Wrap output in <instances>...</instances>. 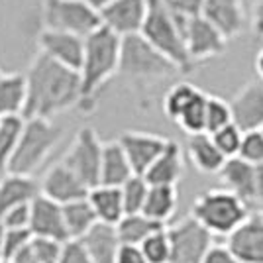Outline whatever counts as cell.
<instances>
[{
    "mask_svg": "<svg viewBox=\"0 0 263 263\" xmlns=\"http://www.w3.org/2000/svg\"><path fill=\"white\" fill-rule=\"evenodd\" d=\"M28 100L24 118H49L61 116L79 108L83 102V83L77 69L63 65L49 55L37 53L28 65Z\"/></svg>",
    "mask_w": 263,
    "mask_h": 263,
    "instance_id": "cell-1",
    "label": "cell"
},
{
    "mask_svg": "<svg viewBox=\"0 0 263 263\" xmlns=\"http://www.w3.org/2000/svg\"><path fill=\"white\" fill-rule=\"evenodd\" d=\"M4 240H6V226L0 220V259H4Z\"/></svg>",
    "mask_w": 263,
    "mask_h": 263,
    "instance_id": "cell-49",
    "label": "cell"
},
{
    "mask_svg": "<svg viewBox=\"0 0 263 263\" xmlns=\"http://www.w3.org/2000/svg\"><path fill=\"white\" fill-rule=\"evenodd\" d=\"M191 216L195 218L212 234V236H230L250 214V204L234 195L232 191L220 186L200 193L193 206Z\"/></svg>",
    "mask_w": 263,
    "mask_h": 263,
    "instance_id": "cell-6",
    "label": "cell"
},
{
    "mask_svg": "<svg viewBox=\"0 0 263 263\" xmlns=\"http://www.w3.org/2000/svg\"><path fill=\"white\" fill-rule=\"evenodd\" d=\"M57 263H95L92 257L88 255L87 248L83 246L81 240H67L61 248V255Z\"/></svg>",
    "mask_w": 263,
    "mask_h": 263,
    "instance_id": "cell-42",
    "label": "cell"
},
{
    "mask_svg": "<svg viewBox=\"0 0 263 263\" xmlns=\"http://www.w3.org/2000/svg\"><path fill=\"white\" fill-rule=\"evenodd\" d=\"M214 143L218 145V149L224 154V157H234V155L240 154V147H241V140H243V130L240 126H236L234 122L220 128V130L212 132L210 134Z\"/></svg>",
    "mask_w": 263,
    "mask_h": 263,
    "instance_id": "cell-35",
    "label": "cell"
},
{
    "mask_svg": "<svg viewBox=\"0 0 263 263\" xmlns=\"http://www.w3.org/2000/svg\"><path fill=\"white\" fill-rule=\"evenodd\" d=\"M161 2L169 8V12L175 16L177 20L185 26L186 20L202 14L206 0H161Z\"/></svg>",
    "mask_w": 263,
    "mask_h": 263,
    "instance_id": "cell-38",
    "label": "cell"
},
{
    "mask_svg": "<svg viewBox=\"0 0 263 263\" xmlns=\"http://www.w3.org/2000/svg\"><path fill=\"white\" fill-rule=\"evenodd\" d=\"M42 22L44 28L49 30H61L87 37L102 26V18L99 8L88 0H44Z\"/></svg>",
    "mask_w": 263,
    "mask_h": 263,
    "instance_id": "cell-7",
    "label": "cell"
},
{
    "mask_svg": "<svg viewBox=\"0 0 263 263\" xmlns=\"http://www.w3.org/2000/svg\"><path fill=\"white\" fill-rule=\"evenodd\" d=\"M252 30L257 37H263V0H255V2H253Z\"/></svg>",
    "mask_w": 263,
    "mask_h": 263,
    "instance_id": "cell-45",
    "label": "cell"
},
{
    "mask_svg": "<svg viewBox=\"0 0 263 263\" xmlns=\"http://www.w3.org/2000/svg\"><path fill=\"white\" fill-rule=\"evenodd\" d=\"M255 204H263V163L255 165Z\"/></svg>",
    "mask_w": 263,
    "mask_h": 263,
    "instance_id": "cell-47",
    "label": "cell"
},
{
    "mask_svg": "<svg viewBox=\"0 0 263 263\" xmlns=\"http://www.w3.org/2000/svg\"><path fill=\"white\" fill-rule=\"evenodd\" d=\"M177 204H179V193L177 185H149V193L143 204V214H147L155 222H167L175 216Z\"/></svg>",
    "mask_w": 263,
    "mask_h": 263,
    "instance_id": "cell-27",
    "label": "cell"
},
{
    "mask_svg": "<svg viewBox=\"0 0 263 263\" xmlns=\"http://www.w3.org/2000/svg\"><path fill=\"white\" fill-rule=\"evenodd\" d=\"M185 173V157L183 149L175 140H169L161 155L155 159L152 167L143 173L149 185H177Z\"/></svg>",
    "mask_w": 263,
    "mask_h": 263,
    "instance_id": "cell-22",
    "label": "cell"
},
{
    "mask_svg": "<svg viewBox=\"0 0 263 263\" xmlns=\"http://www.w3.org/2000/svg\"><path fill=\"white\" fill-rule=\"evenodd\" d=\"M226 243L241 263H263V209L250 210Z\"/></svg>",
    "mask_w": 263,
    "mask_h": 263,
    "instance_id": "cell-11",
    "label": "cell"
},
{
    "mask_svg": "<svg viewBox=\"0 0 263 263\" xmlns=\"http://www.w3.org/2000/svg\"><path fill=\"white\" fill-rule=\"evenodd\" d=\"M63 128L49 118H26L18 147L8 165L10 173L33 175L53 154V149L63 140Z\"/></svg>",
    "mask_w": 263,
    "mask_h": 263,
    "instance_id": "cell-5",
    "label": "cell"
},
{
    "mask_svg": "<svg viewBox=\"0 0 263 263\" xmlns=\"http://www.w3.org/2000/svg\"><path fill=\"white\" fill-rule=\"evenodd\" d=\"M149 0H112L100 8L102 26L110 28L120 37L142 32L147 16Z\"/></svg>",
    "mask_w": 263,
    "mask_h": 263,
    "instance_id": "cell-13",
    "label": "cell"
},
{
    "mask_svg": "<svg viewBox=\"0 0 263 263\" xmlns=\"http://www.w3.org/2000/svg\"><path fill=\"white\" fill-rule=\"evenodd\" d=\"M240 157L253 165L263 163V132L259 130H250L243 132V140H241L240 147Z\"/></svg>",
    "mask_w": 263,
    "mask_h": 263,
    "instance_id": "cell-37",
    "label": "cell"
},
{
    "mask_svg": "<svg viewBox=\"0 0 263 263\" xmlns=\"http://www.w3.org/2000/svg\"><path fill=\"white\" fill-rule=\"evenodd\" d=\"M24 116H4L0 118V175L8 173L12 155L18 147L24 130Z\"/></svg>",
    "mask_w": 263,
    "mask_h": 263,
    "instance_id": "cell-30",
    "label": "cell"
},
{
    "mask_svg": "<svg viewBox=\"0 0 263 263\" xmlns=\"http://www.w3.org/2000/svg\"><path fill=\"white\" fill-rule=\"evenodd\" d=\"M232 120L243 132L263 126V81H250L232 97Z\"/></svg>",
    "mask_w": 263,
    "mask_h": 263,
    "instance_id": "cell-16",
    "label": "cell"
},
{
    "mask_svg": "<svg viewBox=\"0 0 263 263\" xmlns=\"http://www.w3.org/2000/svg\"><path fill=\"white\" fill-rule=\"evenodd\" d=\"M185 149L189 161L202 175H218V171L226 161L224 154L218 149V145L214 143L209 132L189 136Z\"/></svg>",
    "mask_w": 263,
    "mask_h": 263,
    "instance_id": "cell-21",
    "label": "cell"
},
{
    "mask_svg": "<svg viewBox=\"0 0 263 263\" xmlns=\"http://www.w3.org/2000/svg\"><path fill=\"white\" fill-rule=\"evenodd\" d=\"M30 230L33 236H44V238H53L59 241H67L69 232L65 226V214H63V204L55 202L53 198L37 195L32 200V222Z\"/></svg>",
    "mask_w": 263,
    "mask_h": 263,
    "instance_id": "cell-17",
    "label": "cell"
},
{
    "mask_svg": "<svg viewBox=\"0 0 263 263\" xmlns=\"http://www.w3.org/2000/svg\"><path fill=\"white\" fill-rule=\"evenodd\" d=\"M200 90L198 87H195L193 83L189 81H179L173 87L165 92L163 97V112L169 120L175 122L181 112L186 108V104L197 97V92Z\"/></svg>",
    "mask_w": 263,
    "mask_h": 263,
    "instance_id": "cell-32",
    "label": "cell"
},
{
    "mask_svg": "<svg viewBox=\"0 0 263 263\" xmlns=\"http://www.w3.org/2000/svg\"><path fill=\"white\" fill-rule=\"evenodd\" d=\"M63 214H65V226L71 240L83 238L99 222V216L92 209L88 197L77 198V200H71V202L63 204Z\"/></svg>",
    "mask_w": 263,
    "mask_h": 263,
    "instance_id": "cell-28",
    "label": "cell"
},
{
    "mask_svg": "<svg viewBox=\"0 0 263 263\" xmlns=\"http://www.w3.org/2000/svg\"><path fill=\"white\" fill-rule=\"evenodd\" d=\"M40 186H42V195L53 198L59 204H67L71 200L88 197V191H90L81 181V177L73 173L63 161H57L45 171V175L40 181Z\"/></svg>",
    "mask_w": 263,
    "mask_h": 263,
    "instance_id": "cell-15",
    "label": "cell"
},
{
    "mask_svg": "<svg viewBox=\"0 0 263 263\" xmlns=\"http://www.w3.org/2000/svg\"><path fill=\"white\" fill-rule=\"evenodd\" d=\"M28 100L26 73H2L0 77V118L24 116Z\"/></svg>",
    "mask_w": 263,
    "mask_h": 263,
    "instance_id": "cell-25",
    "label": "cell"
},
{
    "mask_svg": "<svg viewBox=\"0 0 263 263\" xmlns=\"http://www.w3.org/2000/svg\"><path fill=\"white\" fill-rule=\"evenodd\" d=\"M154 45L157 51L171 59L181 71V75H189L195 71V63L191 61L185 44V33H183V24L177 20L169 12L161 0H149L147 16L140 32Z\"/></svg>",
    "mask_w": 263,
    "mask_h": 263,
    "instance_id": "cell-4",
    "label": "cell"
},
{
    "mask_svg": "<svg viewBox=\"0 0 263 263\" xmlns=\"http://www.w3.org/2000/svg\"><path fill=\"white\" fill-rule=\"evenodd\" d=\"M65 241L53 240V238H44V236H32V248L37 261L40 263H57L61 255V248Z\"/></svg>",
    "mask_w": 263,
    "mask_h": 263,
    "instance_id": "cell-39",
    "label": "cell"
},
{
    "mask_svg": "<svg viewBox=\"0 0 263 263\" xmlns=\"http://www.w3.org/2000/svg\"><path fill=\"white\" fill-rule=\"evenodd\" d=\"M120 145L128 155L132 163V169L136 175H143L155 159L161 155L169 138L157 136V134H149V132H138V130H128L122 132L118 138Z\"/></svg>",
    "mask_w": 263,
    "mask_h": 263,
    "instance_id": "cell-12",
    "label": "cell"
},
{
    "mask_svg": "<svg viewBox=\"0 0 263 263\" xmlns=\"http://www.w3.org/2000/svg\"><path fill=\"white\" fill-rule=\"evenodd\" d=\"M220 185L243 198L248 204H255V165L240 155L228 157L218 171Z\"/></svg>",
    "mask_w": 263,
    "mask_h": 263,
    "instance_id": "cell-19",
    "label": "cell"
},
{
    "mask_svg": "<svg viewBox=\"0 0 263 263\" xmlns=\"http://www.w3.org/2000/svg\"><path fill=\"white\" fill-rule=\"evenodd\" d=\"M37 51L79 71L85 55V37L79 33L44 28L37 35Z\"/></svg>",
    "mask_w": 263,
    "mask_h": 263,
    "instance_id": "cell-14",
    "label": "cell"
},
{
    "mask_svg": "<svg viewBox=\"0 0 263 263\" xmlns=\"http://www.w3.org/2000/svg\"><path fill=\"white\" fill-rule=\"evenodd\" d=\"M79 240L83 241V246L87 248L88 255L95 263H114L116 253L122 246L116 224H106L100 220Z\"/></svg>",
    "mask_w": 263,
    "mask_h": 263,
    "instance_id": "cell-20",
    "label": "cell"
},
{
    "mask_svg": "<svg viewBox=\"0 0 263 263\" xmlns=\"http://www.w3.org/2000/svg\"><path fill=\"white\" fill-rule=\"evenodd\" d=\"M42 193L40 181H35L33 175H22V173H4L0 179V216L8 209H14L18 204H28Z\"/></svg>",
    "mask_w": 263,
    "mask_h": 263,
    "instance_id": "cell-23",
    "label": "cell"
},
{
    "mask_svg": "<svg viewBox=\"0 0 263 263\" xmlns=\"http://www.w3.org/2000/svg\"><path fill=\"white\" fill-rule=\"evenodd\" d=\"M140 246L147 263H171V243H169L167 226L147 236Z\"/></svg>",
    "mask_w": 263,
    "mask_h": 263,
    "instance_id": "cell-34",
    "label": "cell"
},
{
    "mask_svg": "<svg viewBox=\"0 0 263 263\" xmlns=\"http://www.w3.org/2000/svg\"><path fill=\"white\" fill-rule=\"evenodd\" d=\"M116 228H118V236H120L122 243H138L140 246L147 236H152L159 228H165V224L155 222L154 218H149L143 212H130V214L122 216V220L116 224Z\"/></svg>",
    "mask_w": 263,
    "mask_h": 263,
    "instance_id": "cell-29",
    "label": "cell"
},
{
    "mask_svg": "<svg viewBox=\"0 0 263 263\" xmlns=\"http://www.w3.org/2000/svg\"><path fill=\"white\" fill-rule=\"evenodd\" d=\"M114 263H147L145 255L142 252V246L138 243H122L118 253H116V261Z\"/></svg>",
    "mask_w": 263,
    "mask_h": 263,
    "instance_id": "cell-44",
    "label": "cell"
},
{
    "mask_svg": "<svg viewBox=\"0 0 263 263\" xmlns=\"http://www.w3.org/2000/svg\"><path fill=\"white\" fill-rule=\"evenodd\" d=\"M134 173L128 155L118 140L104 142L102 163H100V185L122 186Z\"/></svg>",
    "mask_w": 263,
    "mask_h": 263,
    "instance_id": "cell-24",
    "label": "cell"
},
{
    "mask_svg": "<svg viewBox=\"0 0 263 263\" xmlns=\"http://www.w3.org/2000/svg\"><path fill=\"white\" fill-rule=\"evenodd\" d=\"M206 100H209V95L204 90H198L197 97L186 104V108L175 120V124L186 136L206 132Z\"/></svg>",
    "mask_w": 263,
    "mask_h": 263,
    "instance_id": "cell-31",
    "label": "cell"
},
{
    "mask_svg": "<svg viewBox=\"0 0 263 263\" xmlns=\"http://www.w3.org/2000/svg\"><path fill=\"white\" fill-rule=\"evenodd\" d=\"M183 33H185L189 57H191V61L195 65H200V63H204L209 59L220 57L226 51L228 40L202 14L186 20L185 26H183Z\"/></svg>",
    "mask_w": 263,
    "mask_h": 263,
    "instance_id": "cell-10",
    "label": "cell"
},
{
    "mask_svg": "<svg viewBox=\"0 0 263 263\" xmlns=\"http://www.w3.org/2000/svg\"><path fill=\"white\" fill-rule=\"evenodd\" d=\"M0 77H2V69H0Z\"/></svg>",
    "mask_w": 263,
    "mask_h": 263,
    "instance_id": "cell-52",
    "label": "cell"
},
{
    "mask_svg": "<svg viewBox=\"0 0 263 263\" xmlns=\"http://www.w3.org/2000/svg\"><path fill=\"white\" fill-rule=\"evenodd\" d=\"M232 122L234 120H232L230 102L220 99V97L209 95V100H206V132L212 134V132L220 130Z\"/></svg>",
    "mask_w": 263,
    "mask_h": 263,
    "instance_id": "cell-36",
    "label": "cell"
},
{
    "mask_svg": "<svg viewBox=\"0 0 263 263\" xmlns=\"http://www.w3.org/2000/svg\"><path fill=\"white\" fill-rule=\"evenodd\" d=\"M181 75L177 65L157 51L142 33L122 37L118 77L124 79L136 90H147L165 79Z\"/></svg>",
    "mask_w": 263,
    "mask_h": 263,
    "instance_id": "cell-3",
    "label": "cell"
},
{
    "mask_svg": "<svg viewBox=\"0 0 263 263\" xmlns=\"http://www.w3.org/2000/svg\"><path fill=\"white\" fill-rule=\"evenodd\" d=\"M255 73H257V77L263 81V47L259 49L257 57H255Z\"/></svg>",
    "mask_w": 263,
    "mask_h": 263,
    "instance_id": "cell-48",
    "label": "cell"
},
{
    "mask_svg": "<svg viewBox=\"0 0 263 263\" xmlns=\"http://www.w3.org/2000/svg\"><path fill=\"white\" fill-rule=\"evenodd\" d=\"M88 2H90V4H92V6H97V8H102V6H106V4H108V2H112V0H88Z\"/></svg>",
    "mask_w": 263,
    "mask_h": 263,
    "instance_id": "cell-50",
    "label": "cell"
},
{
    "mask_svg": "<svg viewBox=\"0 0 263 263\" xmlns=\"http://www.w3.org/2000/svg\"><path fill=\"white\" fill-rule=\"evenodd\" d=\"M261 132H263V126H261Z\"/></svg>",
    "mask_w": 263,
    "mask_h": 263,
    "instance_id": "cell-53",
    "label": "cell"
},
{
    "mask_svg": "<svg viewBox=\"0 0 263 263\" xmlns=\"http://www.w3.org/2000/svg\"><path fill=\"white\" fill-rule=\"evenodd\" d=\"M167 234L171 243V263H200L214 246V236L191 214L167 226Z\"/></svg>",
    "mask_w": 263,
    "mask_h": 263,
    "instance_id": "cell-9",
    "label": "cell"
},
{
    "mask_svg": "<svg viewBox=\"0 0 263 263\" xmlns=\"http://www.w3.org/2000/svg\"><path fill=\"white\" fill-rule=\"evenodd\" d=\"M10 261L12 263H40L37 261V255H35V252H33V248H32V240L28 241L16 255H12Z\"/></svg>",
    "mask_w": 263,
    "mask_h": 263,
    "instance_id": "cell-46",
    "label": "cell"
},
{
    "mask_svg": "<svg viewBox=\"0 0 263 263\" xmlns=\"http://www.w3.org/2000/svg\"><path fill=\"white\" fill-rule=\"evenodd\" d=\"M200 263H241L236 253L228 248V243H214Z\"/></svg>",
    "mask_w": 263,
    "mask_h": 263,
    "instance_id": "cell-43",
    "label": "cell"
},
{
    "mask_svg": "<svg viewBox=\"0 0 263 263\" xmlns=\"http://www.w3.org/2000/svg\"><path fill=\"white\" fill-rule=\"evenodd\" d=\"M0 179H2V175H0Z\"/></svg>",
    "mask_w": 263,
    "mask_h": 263,
    "instance_id": "cell-54",
    "label": "cell"
},
{
    "mask_svg": "<svg viewBox=\"0 0 263 263\" xmlns=\"http://www.w3.org/2000/svg\"><path fill=\"white\" fill-rule=\"evenodd\" d=\"M102 149H104V142L99 138L97 130L90 126H85L75 134V138L61 161L73 173H77L88 189H92L100 183Z\"/></svg>",
    "mask_w": 263,
    "mask_h": 263,
    "instance_id": "cell-8",
    "label": "cell"
},
{
    "mask_svg": "<svg viewBox=\"0 0 263 263\" xmlns=\"http://www.w3.org/2000/svg\"><path fill=\"white\" fill-rule=\"evenodd\" d=\"M0 220H2V224L6 228H30V222H32V202L8 209L0 216Z\"/></svg>",
    "mask_w": 263,
    "mask_h": 263,
    "instance_id": "cell-41",
    "label": "cell"
},
{
    "mask_svg": "<svg viewBox=\"0 0 263 263\" xmlns=\"http://www.w3.org/2000/svg\"><path fill=\"white\" fill-rule=\"evenodd\" d=\"M0 263H12L10 259H0Z\"/></svg>",
    "mask_w": 263,
    "mask_h": 263,
    "instance_id": "cell-51",
    "label": "cell"
},
{
    "mask_svg": "<svg viewBox=\"0 0 263 263\" xmlns=\"http://www.w3.org/2000/svg\"><path fill=\"white\" fill-rule=\"evenodd\" d=\"M30 228H6V240H4V259H12V255L22 250L28 241L32 240Z\"/></svg>",
    "mask_w": 263,
    "mask_h": 263,
    "instance_id": "cell-40",
    "label": "cell"
},
{
    "mask_svg": "<svg viewBox=\"0 0 263 263\" xmlns=\"http://www.w3.org/2000/svg\"><path fill=\"white\" fill-rule=\"evenodd\" d=\"M202 16L218 30L228 42L243 33L248 26V14L241 0H206Z\"/></svg>",
    "mask_w": 263,
    "mask_h": 263,
    "instance_id": "cell-18",
    "label": "cell"
},
{
    "mask_svg": "<svg viewBox=\"0 0 263 263\" xmlns=\"http://www.w3.org/2000/svg\"><path fill=\"white\" fill-rule=\"evenodd\" d=\"M122 37L106 26L88 33L85 37V55L81 63V83H83V102L79 110L92 112L97 106L99 90L112 77L118 75L120 67Z\"/></svg>",
    "mask_w": 263,
    "mask_h": 263,
    "instance_id": "cell-2",
    "label": "cell"
},
{
    "mask_svg": "<svg viewBox=\"0 0 263 263\" xmlns=\"http://www.w3.org/2000/svg\"><path fill=\"white\" fill-rule=\"evenodd\" d=\"M88 200L97 212L100 222L106 224H118L122 216L126 214L124 198H122L120 186L112 185H95L88 191Z\"/></svg>",
    "mask_w": 263,
    "mask_h": 263,
    "instance_id": "cell-26",
    "label": "cell"
},
{
    "mask_svg": "<svg viewBox=\"0 0 263 263\" xmlns=\"http://www.w3.org/2000/svg\"><path fill=\"white\" fill-rule=\"evenodd\" d=\"M122 198H124V209L126 214L130 212H142L145 198L149 193V183L143 175H132L124 185L120 186Z\"/></svg>",
    "mask_w": 263,
    "mask_h": 263,
    "instance_id": "cell-33",
    "label": "cell"
}]
</instances>
